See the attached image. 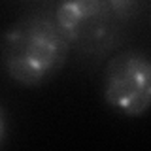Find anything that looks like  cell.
<instances>
[{
  "instance_id": "5b68a950",
  "label": "cell",
  "mask_w": 151,
  "mask_h": 151,
  "mask_svg": "<svg viewBox=\"0 0 151 151\" xmlns=\"http://www.w3.org/2000/svg\"><path fill=\"white\" fill-rule=\"evenodd\" d=\"M4 136H6V119H4L2 110H0V142L4 140Z\"/></svg>"
},
{
  "instance_id": "6da1fadb",
  "label": "cell",
  "mask_w": 151,
  "mask_h": 151,
  "mask_svg": "<svg viewBox=\"0 0 151 151\" xmlns=\"http://www.w3.org/2000/svg\"><path fill=\"white\" fill-rule=\"evenodd\" d=\"M70 42L60 32L53 13L36 12L15 21L0 40V64L12 81L36 87L63 70Z\"/></svg>"
},
{
  "instance_id": "3957f363",
  "label": "cell",
  "mask_w": 151,
  "mask_h": 151,
  "mask_svg": "<svg viewBox=\"0 0 151 151\" xmlns=\"http://www.w3.org/2000/svg\"><path fill=\"white\" fill-rule=\"evenodd\" d=\"M53 17L72 47L104 45L117 19L104 0H59Z\"/></svg>"
},
{
  "instance_id": "7a4b0ae2",
  "label": "cell",
  "mask_w": 151,
  "mask_h": 151,
  "mask_svg": "<svg viewBox=\"0 0 151 151\" xmlns=\"http://www.w3.org/2000/svg\"><path fill=\"white\" fill-rule=\"evenodd\" d=\"M104 102L125 117H140L151 110V55L123 49L106 63L102 78Z\"/></svg>"
},
{
  "instance_id": "277c9868",
  "label": "cell",
  "mask_w": 151,
  "mask_h": 151,
  "mask_svg": "<svg viewBox=\"0 0 151 151\" xmlns=\"http://www.w3.org/2000/svg\"><path fill=\"white\" fill-rule=\"evenodd\" d=\"M104 2H106V6L110 8V12L113 13V17L117 21H127L138 9L140 0H104Z\"/></svg>"
}]
</instances>
